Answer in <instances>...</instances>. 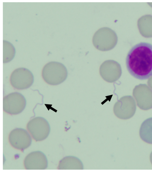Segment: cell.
Instances as JSON below:
<instances>
[{"instance_id":"6da1fadb","label":"cell","mask_w":152,"mask_h":172,"mask_svg":"<svg viewBox=\"0 0 152 172\" xmlns=\"http://www.w3.org/2000/svg\"><path fill=\"white\" fill-rule=\"evenodd\" d=\"M127 69L134 78L141 80L152 76V44L141 42L134 45L126 59Z\"/></svg>"},{"instance_id":"7a4b0ae2","label":"cell","mask_w":152,"mask_h":172,"mask_svg":"<svg viewBox=\"0 0 152 172\" xmlns=\"http://www.w3.org/2000/svg\"><path fill=\"white\" fill-rule=\"evenodd\" d=\"M42 76L48 84L57 85L65 81L68 76L66 67L60 62L52 61L47 63L43 67Z\"/></svg>"},{"instance_id":"3957f363","label":"cell","mask_w":152,"mask_h":172,"mask_svg":"<svg viewBox=\"0 0 152 172\" xmlns=\"http://www.w3.org/2000/svg\"><path fill=\"white\" fill-rule=\"evenodd\" d=\"M34 75L28 69L24 67L18 68L12 73L10 82L12 86L18 90L27 89L33 84Z\"/></svg>"},{"instance_id":"277c9868","label":"cell","mask_w":152,"mask_h":172,"mask_svg":"<svg viewBox=\"0 0 152 172\" xmlns=\"http://www.w3.org/2000/svg\"><path fill=\"white\" fill-rule=\"evenodd\" d=\"M26 104V100L24 96L17 92L7 94L3 99L4 110L11 114L20 113L25 109Z\"/></svg>"},{"instance_id":"5b68a950","label":"cell","mask_w":152,"mask_h":172,"mask_svg":"<svg viewBox=\"0 0 152 172\" xmlns=\"http://www.w3.org/2000/svg\"><path fill=\"white\" fill-rule=\"evenodd\" d=\"M99 73L102 78L106 81L113 83L121 77L122 70L120 64L113 60L107 61L101 66Z\"/></svg>"},{"instance_id":"8992f818","label":"cell","mask_w":152,"mask_h":172,"mask_svg":"<svg viewBox=\"0 0 152 172\" xmlns=\"http://www.w3.org/2000/svg\"><path fill=\"white\" fill-rule=\"evenodd\" d=\"M129 97L128 96L122 97L115 104L114 113L121 119H129L132 117L135 113V105L128 100Z\"/></svg>"},{"instance_id":"52a82bcc","label":"cell","mask_w":152,"mask_h":172,"mask_svg":"<svg viewBox=\"0 0 152 172\" xmlns=\"http://www.w3.org/2000/svg\"><path fill=\"white\" fill-rule=\"evenodd\" d=\"M140 136L145 142L152 144V117L145 120L141 124Z\"/></svg>"},{"instance_id":"ba28073f","label":"cell","mask_w":152,"mask_h":172,"mask_svg":"<svg viewBox=\"0 0 152 172\" xmlns=\"http://www.w3.org/2000/svg\"><path fill=\"white\" fill-rule=\"evenodd\" d=\"M15 54V50L13 45L10 42L3 41L4 63L9 62L14 58Z\"/></svg>"},{"instance_id":"9c48e42d","label":"cell","mask_w":152,"mask_h":172,"mask_svg":"<svg viewBox=\"0 0 152 172\" xmlns=\"http://www.w3.org/2000/svg\"><path fill=\"white\" fill-rule=\"evenodd\" d=\"M150 160L151 162L152 165V151L150 155Z\"/></svg>"}]
</instances>
